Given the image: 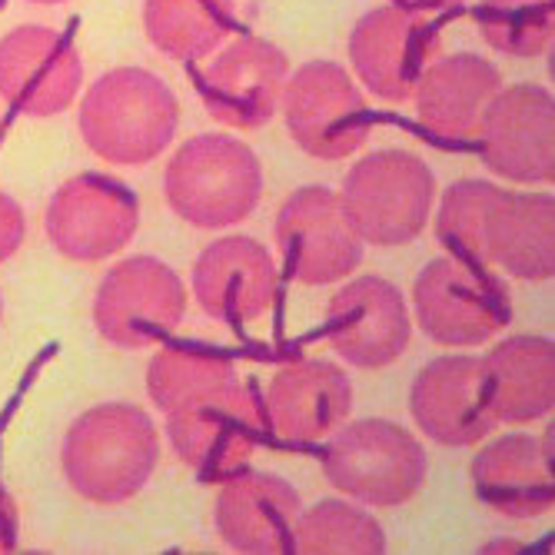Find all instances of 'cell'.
Returning <instances> with one entry per match:
<instances>
[{
    "mask_svg": "<svg viewBox=\"0 0 555 555\" xmlns=\"http://www.w3.org/2000/svg\"><path fill=\"white\" fill-rule=\"evenodd\" d=\"M273 240L289 276L302 286H330L363 263V236L339 193L326 186L296 190L276 214Z\"/></svg>",
    "mask_w": 555,
    "mask_h": 555,
    "instance_id": "cell-9",
    "label": "cell"
},
{
    "mask_svg": "<svg viewBox=\"0 0 555 555\" xmlns=\"http://www.w3.org/2000/svg\"><path fill=\"white\" fill-rule=\"evenodd\" d=\"M436 27L406 4H383L357 21L349 61L363 87L389 104L410 100L426 67L436 61Z\"/></svg>",
    "mask_w": 555,
    "mask_h": 555,
    "instance_id": "cell-12",
    "label": "cell"
},
{
    "mask_svg": "<svg viewBox=\"0 0 555 555\" xmlns=\"http://www.w3.org/2000/svg\"><path fill=\"white\" fill-rule=\"evenodd\" d=\"M486 263L526 283L555 276V199L545 193H509L492 204L486 220Z\"/></svg>",
    "mask_w": 555,
    "mask_h": 555,
    "instance_id": "cell-23",
    "label": "cell"
},
{
    "mask_svg": "<svg viewBox=\"0 0 555 555\" xmlns=\"http://www.w3.org/2000/svg\"><path fill=\"white\" fill-rule=\"evenodd\" d=\"M299 492L270 473L240 469L217 495L220 539L246 555H283L293 552L299 522Z\"/></svg>",
    "mask_w": 555,
    "mask_h": 555,
    "instance_id": "cell-20",
    "label": "cell"
},
{
    "mask_svg": "<svg viewBox=\"0 0 555 555\" xmlns=\"http://www.w3.org/2000/svg\"><path fill=\"white\" fill-rule=\"evenodd\" d=\"M502 186L489 180H460L442 193L436 214V236L452 249V257L486 263V220Z\"/></svg>",
    "mask_w": 555,
    "mask_h": 555,
    "instance_id": "cell-29",
    "label": "cell"
},
{
    "mask_svg": "<svg viewBox=\"0 0 555 555\" xmlns=\"http://www.w3.org/2000/svg\"><path fill=\"white\" fill-rule=\"evenodd\" d=\"M230 379H236V366L223 352L196 346H167L146 370V392L157 410L170 413L180 402L217 389Z\"/></svg>",
    "mask_w": 555,
    "mask_h": 555,
    "instance_id": "cell-27",
    "label": "cell"
},
{
    "mask_svg": "<svg viewBox=\"0 0 555 555\" xmlns=\"http://www.w3.org/2000/svg\"><path fill=\"white\" fill-rule=\"evenodd\" d=\"M180 127V104L170 87L140 67L100 77L80 104V133L100 160L140 167L160 157Z\"/></svg>",
    "mask_w": 555,
    "mask_h": 555,
    "instance_id": "cell-2",
    "label": "cell"
},
{
    "mask_svg": "<svg viewBox=\"0 0 555 555\" xmlns=\"http://www.w3.org/2000/svg\"><path fill=\"white\" fill-rule=\"evenodd\" d=\"M323 473L336 492L363 506L392 509L426 486L429 460L410 429L389 420H360L330 439Z\"/></svg>",
    "mask_w": 555,
    "mask_h": 555,
    "instance_id": "cell-4",
    "label": "cell"
},
{
    "mask_svg": "<svg viewBox=\"0 0 555 555\" xmlns=\"http://www.w3.org/2000/svg\"><path fill=\"white\" fill-rule=\"evenodd\" d=\"M410 413L439 446H473L495 429L482 357H442L420 370Z\"/></svg>",
    "mask_w": 555,
    "mask_h": 555,
    "instance_id": "cell-17",
    "label": "cell"
},
{
    "mask_svg": "<svg viewBox=\"0 0 555 555\" xmlns=\"http://www.w3.org/2000/svg\"><path fill=\"white\" fill-rule=\"evenodd\" d=\"M486 363L489 402L502 423H535L555 410V346L545 336L526 333L502 339Z\"/></svg>",
    "mask_w": 555,
    "mask_h": 555,
    "instance_id": "cell-24",
    "label": "cell"
},
{
    "mask_svg": "<svg viewBox=\"0 0 555 555\" xmlns=\"http://www.w3.org/2000/svg\"><path fill=\"white\" fill-rule=\"evenodd\" d=\"M0 317H4V299H0Z\"/></svg>",
    "mask_w": 555,
    "mask_h": 555,
    "instance_id": "cell-34",
    "label": "cell"
},
{
    "mask_svg": "<svg viewBox=\"0 0 555 555\" xmlns=\"http://www.w3.org/2000/svg\"><path fill=\"white\" fill-rule=\"evenodd\" d=\"M263 402L240 376L199 392L167 413V433L177 456L207 482H227L246 463L263 436Z\"/></svg>",
    "mask_w": 555,
    "mask_h": 555,
    "instance_id": "cell-5",
    "label": "cell"
},
{
    "mask_svg": "<svg viewBox=\"0 0 555 555\" xmlns=\"http://www.w3.org/2000/svg\"><path fill=\"white\" fill-rule=\"evenodd\" d=\"M186 313L183 280L157 257L117 263L93 296V326L114 346L143 349L167 339Z\"/></svg>",
    "mask_w": 555,
    "mask_h": 555,
    "instance_id": "cell-10",
    "label": "cell"
},
{
    "mask_svg": "<svg viewBox=\"0 0 555 555\" xmlns=\"http://www.w3.org/2000/svg\"><path fill=\"white\" fill-rule=\"evenodd\" d=\"M17 542V509L11 495L0 489V552H11Z\"/></svg>",
    "mask_w": 555,
    "mask_h": 555,
    "instance_id": "cell-31",
    "label": "cell"
},
{
    "mask_svg": "<svg viewBox=\"0 0 555 555\" xmlns=\"http://www.w3.org/2000/svg\"><path fill=\"white\" fill-rule=\"evenodd\" d=\"M473 486L486 506L506 519L552 513V429L545 436H502L489 442L473 463Z\"/></svg>",
    "mask_w": 555,
    "mask_h": 555,
    "instance_id": "cell-22",
    "label": "cell"
},
{
    "mask_svg": "<svg viewBox=\"0 0 555 555\" xmlns=\"http://www.w3.org/2000/svg\"><path fill=\"white\" fill-rule=\"evenodd\" d=\"M193 293L207 317L230 326L254 323L276 299V263L254 236L217 240L193 263Z\"/></svg>",
    "mask_w": 555,
    "mask_h": 555,
    "instance_id": "cell-18",
    "label": "cell"
},
{
    "mask_svg": "<svg viewBox=\"0 0 555 555\" xmlns=\"http://www.w3.org/2000/svg\"><path fill=\"white\" fill-rule=\"evenodd\" d=\"M24 236H27V220H24L21 204L8 193H0V263L17 254Z\"/></svg>",
    "mask_w": 555,
    "mask_h": 555,
    "instance_id": "cell-30",
    "label": "cell"
},
{
    "mask_svg": "<svg viewBox=\"0 0 555 555\" xmlns=\"http://www.w3.org/2000/svg\"><path fill=\"white\" fill-rule=\"evenodd\" d=\"M499 90V70L479 54H449L433 61L413 90L420 124L426 133L446 143L479 140Z\"/></svg>",
    "mask_w": 555,
    "mask_h": 555,
    "instance_id": "cell-21",
    "label": "cell"
},
{
    "mask_svg": "<svg viewBox=\"0 0 555 555\" xmlns=\"http://www.w3.org/2000/svg\"><path fill=\"white\" fill-rule=\"evenodd\" d=\"M326 336L349 366L383 370L406 352L413 339V317L389 280L360 276L330 299Z\"/></svg>",
    "mask_w": 555,
    "mask_h": 555,
    "instance_id": "cell-14",
    "label": "cell"
},
{
    "mask_svg": "<svg viewBox=\"0 0 555 555\" xmlns=\"http://www.w3.org/2000/svg\"><path fill=\"white\" fill-rule=\"evenodd\" d=\"M339 199L363 243L402 246L423 233L433 214L436 177L410 150H376L349 170Z\"/></svg>",
    "mask_w": 555,
    "mask_h": 555,
    "instance_id": "cell-6",
    "label": "cell"
},
{
    "mask_svg": "<svg viewBox=\"0 0 555 555\" xmlns=\"http://www.w3.org/2000/svg\"><path fill=\"white\" fill-rule=\"evenodd\" d=\"M280 104L293 140L317 160L357 154L373 133V114L360 87L333 61H310L293 70Z\"/></svg>",
    "mask_w": 555,
    "mask_h": 555,
    "instance_id": "cell-8",
    "label": "cell"
},
{
    "mask_svg": "<svg viewBox=\"0 0 555 555\" xmlns=\"http://www.w3.org/2000/svg\"><path fill=\"white\" fill-rule=\"evenodd\" d=\"M482 160L513 183L555 180V104L535 83L502 87L482 124Z\"/></svg>",
    "mask_w": 555,
    "mask_h": 555,
    "instance_id": "cell-13",
    "label": "cell"
},
{
    "mask_svg": "<svg viewBox=\"0 0 555 555\" xmlns=\"http://www.w3.org/2000/svg\"><path fill=\"white\" fill-rule=\"evenodd\" d=\"M293 552L302 555H379L386 532L376 516L343 499H326L310 513H299Z\"/></svg>",
    "mask_w": 555,
    "mask_h": 555,
    "instance_id": "cell-26",
    "label": "cell"
},
{
    "mask_svg": "<svg viewBox=\"0 0 555 555\" xmlns=\"http://www.w3.org/2000/svg\"><path fill=\"white\" fill-rule=\"evenodd\" d=\"M233 27V0H143V30L160 54L199 61Z\"/></svg>",
    "mask_w": 555,
    "mask_h": 555,
    "instance_id": "cell-25",
    "label": "cell"
},
{
    "mask_svg": "<svg viewBox=\"0 0 555 555\" xmlns=\"http://www.w3.org/2000/svg\"><path fill=\"white\" fill-rule=\"evenodd\" d=\"M157 460L160 433L154 420L130 402H104L87 410L61 446V466L70 489L96 506L130 502L154 476Z\"/></svg>",
    "mask_w": 555,
    "mask_h": 555,
    "instance_id": "cell-1",
    "label": "cell"
},
{
    "mask_svg": "<svg viewBox=\"0 0 555 555\" xmlns=\"http://www.w3.org/2000/svg\"><path fill=\"white\" fill-rule=\"evenodd\" d=\"M289 77L286 54L260 37H240L199 74V96L214 120L236 130H260L273 120Z\"/></svg>",
    "mask_w": 555,
    "mask_h": 555,
    "instance_id": "cell-15",
    "label": "cell"
},
{
    "mask_svg": "<svg viewBox=\"0 0 555 555\" xmlns=\"http://www.w3.org/2000/svg\"><path fill=\"white\" fill-rule=\"evenodd\" d=\"M167 204L199 230L243 223L263 196V167L243 140L204 133L186 140L164 173Z\"/></svg>",
    "mask_w": 555,
    "mask_h": 555,
    "instance_id": "cell-3",
    "label": "cell"
},
{
    "mask_svg": "<svg viewBox=\"0 0 555 555\" xmlns=\"http://www.w3.org/2000/svg\"><path fill=\"white\" fill-rule=\"evenodd\" d=\"M413 307L420 330L439 346H479L513 320L506 286L463 257L433 260L413 283Z\"/></svg>",
    "mask_w": 555,
    "mask_h": 555,
    "instance_id": "cell-7",
    "label": "cell"
},
{
    "mask_svg": "<svg viewBox=\"0 0 555 555\" xmlns=\"http://www.w3.org/2000/svg\"><path fill=\"white\" fill-rule=\"evenodd\" d=\"M30 4H64V0H30Z\"/></svg>",
    "mask_w": 555,
    "mask_h": 555,
    "instance_id": "cell-33",
    "label": "cell"
},
{
    "mask_svg": "<svg viewBox=\"0 0 555 555\" xmlns=\"http://www.w3.org/2000/svg\"><path fill=\"white\" fill-rule=\"evenodd\" d=\"M140 207L130 186L100 177L80 173L67 180L47 207V236L67 260L96 263L117 257L137 236Z\"/></svg>",
    "mask_w": 555,
    "mask_h": 555,
    "instance_id": "cell-11",
    "label": "cell"
},
{
    "mask_svg": "<svg viewBox=\"0 0 555 555\" xmlns=\"http://www.w3.org/2000/svg\"><path fill=\"white\" fill-rule=\"evenodd\" d=\"M83 83L74 43L50 27H17L0 40V96L27 117H54Z\"/></svg>",
    "mask_w": 555,
    "mask_h": 555,
    "instance_id": "cell-16",
    "label": "cell"
},
{
    "mask_svg": "<svg viewBox=\"0 0 555 555\" xmlns=\"http://www.w3.org/2000/svg\"><path fill=\"white\" fill-rule=\"evenodd\" d=\"M416 4H423V8H460V4H466V0H416Z\"/></svg>",
    "mask_w": 555,
    "mask_h": 555,
    "instance_id": "cell-32",
    "label": "cell"
},
{
    "mask_svg": "<svg viewBox=\"0 0 555 555\" xmlns=\"http://www.w3.org/2000/svg\"><path fill=\"white\" fill-rule=\"evenodd\" d=\"M479 30L489 47L509 57H539L552 47V0H482Z\"/></svg>",
    "mask_w": 555,
    "mask_h": 555,
    "instance_id": "cell-28",
    "label": "cell"
},
{
    "mask_svg": "<svg viewBox=\"0 0 555 555\" xmlns=\"http://www.w3.org/2000/svg\"><path fill=\"white\" fill-rule=\"evenodd\" d=\"M352 413V383L330 360H293L267 386L263 416L286 442L333 436Z\"/></svg>",
    "mask_w": 555,
    "mask_h": 555,
    "instance_id": "cell-19",
    "label": "cell"
}]
</instances>
